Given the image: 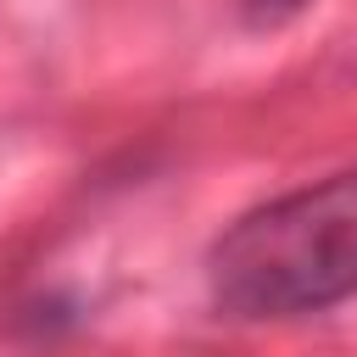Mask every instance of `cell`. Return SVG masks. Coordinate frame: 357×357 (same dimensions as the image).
Returning a JSON list of instances; mask_svg holds the SVG:
<instances>
[{"label":"cell","instance_id":"2","mask_svg":"<svg viewBox=\"0 0 357 357\" xmlns=\"http://www.w3.org/2000/svg\"><path fill=\"white\" fill-rule=\"evenodd\" d=\"M301 6H312V0H245V11H251L257 22H284V17H296Z\"/></svg>","mask_w":357,"mask_h":357},{"label":"cell","instance_id":"1","mask_svg":"<svg viewBox=\"0 0 357 357\" xmlns=\"http://www.w3.org/2000/svg\"><path fill=\"white\" fill-rule=\"evenodd\" d=\"M229 318H307L357 296V167L229 223L206 257Z\"/></svg>","mask_w":357,"mask_h":357}]
</instances>
